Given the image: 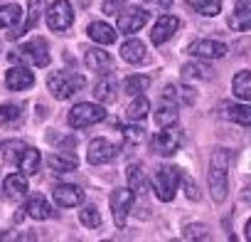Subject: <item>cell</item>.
Listing matches in <instances>:
<instances>
[{
    "label": "cell",
    "instance_id": "cell-1",
    "mask_svg": "<svg viewBox=\"0 0 251 242\" xmlns=\"http://www.w3.org/2000/svg\"><path fill=\"white\" fill-rule=\"evenodd\" d=\"M229 151L217 149L209 161V193L214 203H224L229 193Z\"/></svg>",
    "mask_w": 251,
    "mask_h": 242
},
{
    "label": "cell",
    "instance_id": "cell-2",
    "mask_svg": "<svg viewBox=\"0 0 251 242\" xmlns=\"http://www.w3.org/2000/svg\"><path fill=\"white\" fill-rule=\"evenodd\" d=\"M180 181H182V171L175 168V166H160L158 173L153 176V188H155V195L158 200L163 203H170L180 188Z\"/></svg>",
    "mask_w": 251,
    "mask_h": 242
},
{
    "label": "cell",
    "instance_id": "cell-3",
    "mask_svg": "<svg viewBox=\"0 0 251 242\" xmlns=\"http://www.w3.org/2000/svg\"><path fill=\"white\" fill-rule=\"evenodd\" d=\"M50 50L45 45V40H32L20 45L15 52H10V62H23V64H32V67H47L50 64Z\"/></svg>",
    "mask_w": 251,
    "mask_h": 242
},
{
    "label": "cell",
    "instance_id": "cell-4",
    "mask_svg": "<svg viewBox=\"0 0 251 242\" xmlns=\"http://www.w3.org/2000/svg\"><path fill=\"white\" fill-rule=\"evenodd\" d=\"M103 119H106V109L101 104H91V101L74 104V109L67 116L72 129H86V126H94V124H99V121H103Z\"/></svg>",
    "mask_w": 251,
    "mask_h": 242
},
{
    "label": "cell",
    "instance_id": "cell-5",
    "mask_svg": "<svg viewBox=\"0 0 251 242\" xmlns=\"http://www.w3.org/2000/svg\"><path fill=\"white\" fill-rule=\"evenodd\" d=\"M47 87H50V91H52L57 99H69L72 94H76V91L84 87V77L76 74V72H67V69H62V72L50 74Z\"/></svg>",
    "mask_w": 251,
    "mask_h": 242
},
{
    "label": "cell",
    "instance_id": "cell-6",
    "mask_svg": "<svg viewBox=\"0 0 251 242\" xmlns=\"http://www.w3.org/2000/svg\"><path fill=\"white\" fill-rule=\"evenodd\" d=\"M160 129H163V131H158V134L153 136L151 149H153L158 156H173V153H177L180 146H182V131H180L175 124L160 126Z\"/></svg>",
    "mask_w": 251,
    "mask_h": 242
},
{
    "label": "cell",
    "instance_id": "cell-7",
    "mask_svg": "<svg viewBox=\"0 0 251 242\" xmlns=\"http://www.w3.org/2000/svg\"><path fill=\"white\" fill-rule=\"evenodd\" d=\"M45 18H47L50 30L64 32V30H69L72 23H74V10H72V5H69V0H54V3L47 8Z\"/></svg>",
    "mask_w": 251,
    "mask_h": 242
},
{
    "label": "cell",
    "instance_id": "cell-8",
    "mask_svg": "<svg viewBox=\"0 0 251 242\" xmlns=\"http://www.w3.org/2000/svg\"><path fill=\"white\" fill-rule=\"evenodd\" d=\"M133 198H136V193L131 188H118V190L111 193L108 205H111V212H113V222L118 227H126V220H128V212L133 208Z\"/></svg>",
    "mask_w": 251,
    "mask_h": 242
},
{
    "label": "cell",
    "instance_id": "cell-9",
    "mask_svg": "<svg viewBox=\"0 0 251 242\" xmlns=\"http://www.w3.org/2000/svg\"><path fill=\"white\" fill-rule=\"evenodd\" d=\"M146 23H148V13H146L143 8H138V5L126 8V10L118 15V20H116V25H118V30H121L123 35H136Z\"/></svg>",
    "mask_w": 251,
    "mask_h": 242
},
{
    "label": "cell",
    "instance_id": "cell-10",
    "mask_svg": "<svg viewBox=\"0 0 251 242\" xmlns=\"http://www.w3.org/2000/svg\"><path fill=\"white\" fill-rule=\"evenodd\" d=\"M187 52L197 60H222V57H226L229 47L224 42H217V40H197L190 45Z\"/></svg>",
    "mask_w": 251,
    "mask_h": 242
},
{
    "label": "cell",
    "instance_id": "cell-11",
    "mask_svg": "<svg viewBox=\"0 0 251 242\" xmlns=\"http://www.w3.org/2000/svg\"><path fill=\"white\" fill-rule=\"evenodd\" d=\"M113 158H116V146H113L111 141H106V139H94V141L89 144L86 161H89L91 166H103V163H108V161H113Z\"/></svg>",
    "mask_w": 251,
    "mask_h": 242
},
{
    "label": "cell",
    "instance_id": "cell-12",
    "mask_svg": "<svg viewBox=\"0 0 251 242\" xmlns=\"http://www.w3.org/2000/svg\"><path fill=\"white\" fill-rule=\"evenodd\" d=\"M52 195H54V203H57L59 208H76V205L84 203V190H81L79 185H72V183L57 185Z\"/></svg>",
    "mask_w": 251,
    "mask_h": 242
},
{
    "label": "cell",
    "instance_id": "cell-13",
    "mask_svg": "<svg viewBox=\"0 0 251 242\" xmlns=\"http://www.w3.org/2000/svg\"><path fill=\"white\" fill-rule=\"evenodd\" d=\"M177 28H180V20H177L175 15H160L158 23L153 25V32H151L153 45H163V42H168V40L177 32Z\"/></svg>",
    "mask_w": 251,
    "mask_h": 242
},
{
    "label": "cell",
    "instance_id": "cell-14",
    "mask_svg": "<svg viewBox=\"0 0 251 242\" xmlns=\"http://www.w3.org/2000/svg\"><path fill=\"white\" fill-rule=\"evenodd\" d=\"M32 84H35V74L27 67H10L5 72V87L10 91H23V89H30Z\"/></svg>",
    "mask_w": 251,
    "mask_h": 242
},
{
    "label": "cell",
    "instance_id": "cell-15",
    "mask_svg": "<svg viewBox=\"0 0 251 242\" xmlns=\"http://www.w3.org/2000/svg\"><path fill=\"white\" fill-rule=\"evenodd\" d=\"M195 89L187 87V84H168L163 89V99L173 101L175 106H192L195 104Z\"/></svg>",
    "mask_w": 251,
    "mask_h": 242
},
{
    "label": "cell",
    "instance_id": "cell-16",
    "mask_svg": "<svg viewBox=\"0 0 251 242\" xmlns=\"http://www.w3.org/2000/svg\"><path fill=\"white\" fill-rule=\"evenodd\" d=\"M229 28L236 32H246L251 28V0H236L234 15L229 18Z\"/></svg>",
    "mask_w": 251,
    "mask_h": 242
},
{
    "label": "cell",
    "instance_id": "cell-17",
    "mask_svg": "<svg viewBox=\"0 0 251 242\" xmlns=\"http://www.w3.org/2000/svg\"><path fill=\"white\" fill-rule=\"evenodd\" d=\"M121 57H123V62H128V64H141L146 60V45L141 40H136V37L126 40L121 45Z\"/></svg>",
    "mask_w": 251,
    "mask_h": 242
},
{
    "label": "cell",
    "instance_id": "cell-18",
    "mask_svg": "<svg viewBox=\"0 0 251 242\" xmlns=\"http://www.w3.org/2000/svg\"><path fill=\"white\" fill-rule=\"evenodd\" d=\"M84 64H86L91 72H108L111 64H113V60H111V55H108L106 50H86Z\"/></svg>",
    "mask_w": 251,
    "mask_h": 242
},
{
    "label": "cell",
    "instance_id": "cell-19",
    "mask_svg": "<svg viewBox=\"0 0 251 242\" xmlns=\"http://www.w3.org/2000/svg\"><path fill=\"white\" fill-rule=\"evenodd\" d=\"M47 166L54 171V173H69L79 166L76 156L74 153H67V151H57V153H50L47 158Z\"/></svg>",
    "mask_w": 251,
    "mask_h": 242
},
{
    "label": "cell",
    "instance_id": "cell-20",
    "mask_svg": "<svg viewBox=\"0 0 251 242\" xmlns=\"http://www.w3.org/2000/svg\"><path fill=\"white\" fill-rule=\"evenodd\" d=\"M116 91H118L116 79H113L111 74H106V77L94 87V99H96L99 104H111V101H116Z\"/></svg>",
    "mask_w": 251,
    "mask_h": 242
},
{
    "label": "cell",
    "instance_id": "cell-21",
    "mask_svg": "<svg viewBox=\"0 0 251 242\" xmlns=\"http://www.w3.org/2000/svg\"><path fill=\"white\" fill-rule=\"evenodd\" d=\"M25 212H27L32 220H50V217L54 215V208H52L42 195H35V198H30V200H27Z\"/></svg>",
    "mask_w": 251,
    "mask_h": 242
},
{
    "label": "cell",
    "instance_id": "cell-22",
    "mask_svg": "<svg viewBox=\"0 0 251 242\" xmlns=\"http://www.w3.org/2000/svg\"><path fill=\"white\" fill-rule=\"evenodd\" d=\"M86 32H89V37L94 40V42H99V45H113L116 42V30L108 25V23H91L89 28H86Z\"/></svg>",
    "mask_w": 251,
    "mask_h": 242
},
{
    "label": "cell",
    "instance_id": "cell-23",
    "mask_svg": "<svg viewBox=\"0 0 251 242\" xmlns=\"http://www.w3.org/2000/svg\"><path fill=\"white\" fill-rule=\"evenodd\" d=\"M20 20H23V8L18 3H8V5L0 8V28H3V30L13 32L20 25Z\"/></svg>",
    "mask_w": 251,
    "mask_h": 242
},
{
    "label": "cell",
    "instance_id": "cell-24",
    "mask_svg": "<svg viewBox=\"0 0 251 242\" xmlns=\"http://www.w3.org/2000/svg\"><path fill=\"white\" fill-rule=\"evenodd\" d=\"M40 163H42V158H40V151L37 149H25L23 153H20V158H18V168H20V173H25V176H35L37 171H40Z\"/></svg>",
    "mask_w": 251,
    "mask_h": 242
},
{
    "label": "cell",
    "instance_id": "cell-25",
    "mask_svg": "<svg viewBox=\"0 0 251 242\" xmlns=\"http://www.w3.org/2000/svg\"><path fill=\"white\" fill-rule=\"evenodd\" d=\"M153 119H155V124H158V126H170V124H177V106H175L173 101L163 99V101L158 104V109H155Z\"/></svg>",
    "mask_w": 251,
    "mask_h": 242
},
{
    "label": "cell",
    "instance_id": "cell-26",
    "mask_svg": "<svg viewBox=\"0 0 251 242\" xmlns=\"http://www.w3.org/2000/svg\"><path fill=\"white\" fill-rule=\"evenodd\" d=\"M5 193H8V198H25L27 195V176L25 173H10L5 178Z\"/></svg>",
    "mask_w": 251,
    "mask_h": 242
},
{
    "label": "cell",
    "instance_id": "cell-27",
    "mask_svg": "<svg viewBox=\"0 0 251 242\" xmlns=\"http://www.w3.org/2000/svg\"><path fill=\"white\" fill-rule=\"evenodd\" d=\"M148 114H151V101L143 94L133 96V101L128 104V109H126V119L128 121H143Z\"/></svg>",
    "mask_w": 251,
    "mask_h": 242
},
{
    "label": "cell",
    "instance_id": "cell-28",
    "mask_svg": "<svg viewBox=\"0 0 251 242\" xmlns=\"http://www.w3.org/2000/svg\"><path fill=\"white\" fill-rule=\"evenodd\" d=\"M231 89H234V94H236L241 101H251V72H249V69H241V72L234 77Z\"/></svg>",
    "mask_w": 251,
    "mask_h": 242
},
{
    "label": "cell",
    "instance_id": "cell-29",
    "mask_svg": "<svg viewBox=\"0 0 251 242\" xmlns=\"http://www.w3.org/2000/svg\"><path fill=\"white\" fill-rule=\"evenodd\" d=\"M23 121V104H0V124L3 126H13Z\"/></svg>",
    "mask_w": 251,
    "mask_h": 242
},
{
    "label": "cell",
    "instance_id": "cell-30",
    "mask_svg": "<svg viewBox=\"0 0 251 242\" xmlns=\"http://www.w3.org/2000/svg\"><path fill=\"white\" fill-rule=\"evenodd\" d=\"M187 5H190L195 13H200V15L214 18V15H219V10H222V0H187Z\"/></svg>",
    "mask_w": 251,
    "mask_h": 242
},
{
    "label": "cell",
    "instance_id": "cell-31",
    "mask_svg": "<svg viewBox=\"0 0 251 242\" xmlns=\"http://www.w3.org/2000/svg\"><path fill=\"white\" fill-rule=\"evenodd\" d=\"M148 87H151V77H146V74H133V77H128V79L123 82V89H126V94H131V96H138V94H143Z\"/></svg>",
    "mask_w": 251,
    "mask_h": 242
},
{
    "label": "cell",
    "instance_id": "cell-32",
    "mask_svg": "<svg viewBox=\"0 0 251 242\" xmlns=\"http://www.w3.org/2000/svg\"><path fill=\"white\" fill-rule=\"evenodd\" d=\"M224 111H226V119L236 121V124H241V126L251 124V106H246V104H231Z\"/></svg>",
    "mask_w": 251,
    "mask_h": 242
},
{
    "label": "cell",
    "instance_id": "cell-33",
    "mask_svg": "<svg viewBox=\"0 0 251 242\" xmlns=\"http://www.w3.org/2000/svg\"><path fill=\"white\" fill-rule=\"evenodd\" d=\"M128 185L133 193H143L148 188V181H146V173H143V166H128Z\"/></svg>",
    "mask_w": 251,
    "mask_h": 242
},
{
    "label": "cell",
    "instance_id": "cell-34",
    "mask_svg": "<svg viewBox=\"0 0 251 242\" xmlns=\"http://www.w3.org/2000/svg\"><path fill=\"white\" fill-rule=\"evenodd\" d=\"M182 77L185 79H209L212 77V69L202 62H187L182 67Z\"/></svg>",
    "mask_w": 251,
    "mask_h": 242
},
{
    "label": "cell",
    "instance_id": "cell-35",
    "mask_svg": "<svg viewBox=\"0 0 251 242\" xmlns=\"http://www.w3.org/2000/svg\"><path fill=\"white\" fill-rule=\"evenodd\" d=\"M27 146L23 144V141H5V144H0V151L5 153V161L8 163H18V158H20V153L25 151Z\"/></svg>",
    "mask_w": 251,
    "mask_h": 242
},
{
    "label": "cell",
    "instance_id": "cell-36",
    "mask_svg": "<svg viewBox=\"0 0 251 242\" xmlns=\"http://www.w3.org/2000/svg\"><path fill=\"white\" fill-rule=\"evenodd\" d=\"M79 220H81V225H86V227H99V225H101V215H99L96 205H86V208H81Z\"/></svg>",
    "mask_w": 251,
    "mask_h": 242
},
{
    "label": "cell",
    "instance_id": "cell-37",
    "mask_svg": "<svg viewBox=\"0 0 251 242\" xmlns=\"http://www.w3.org/2000/svg\"><path fill=\"white\" fill-rule=\"evenodd\" d=\"M42 5H45V0H30V15H27V23H25L23 32H27V30H32L37 25V20L42 15Z\"/></svg>",
    "mask_w": 251,
    "mask_h": 242
},
{
    "label": "cell",
    "instance_id": "cell-38",
    "mask_svg": "<svg viewBox=\"0 0 251 242\" xmlns=\"http://www.w3.org/2000/svg\"><path fill=\"white\" fill-rule=\"evenodd\" d=\"M209 227L207 225H185L182 227V237H187V240H207L209 235Z\"/></svg>",
    "mask_w": 251,
    "mask_h": 242
},
{
    "label": "cell",
    "instance_id": "cell-39",
    "mask_svg": "<svg viewBox=\"0 0 251 242\" xmlns=\"http://www.w3.org/2000/svg\"><path fill=\"white\" fill-rule=\"evenodd\" d=\"M123 134H126V139H128V141L138 144V141L143 139V134H146V131H143V126H141V124H136V126L131 124V126H123Z\"/></svg>",
    "mask_w": 251,
    "mask_h": 242
},
{
    "label": "cell",
    "instance_id": "cell-40",
    "mask_svg": "<svg viewBox=\"0 0 251 242\" xmlns=\"http://www.w3.org/2000/svg\"><path fill=\"white\" fill-rule=\"evenodd\" d=\"M185 190H187V198L190 200H200V190H197V185L190 178H185Z\"/></svg>",
    "mask_w": 251,
    "mask_h": 242
},
{
    "label": "cell",
    "instance_id": "cell-41",
    "mask_svg": "<svg viewBox=\"0 0 251 242\" xmlns=\"http://www.w3.org/2000/svg\"><path fill=\"white\" fill-rule=\"evenodd\" d=\"M151 8H158V10H168L173 5V0H146Z\"/></svg>",
    "mask_w": 251,
    "mask_h": 242
},
{
    "label": "cell",
    "instance_id": "cell-42",
    "mask_svg": "<svg viewBox=\"0 0 251 242\" xmlns=\"http://www.w3.org/2000/svg\"><path fill=\"white\" fill-rule=\"evenodd\" d=\"M121 3H126V0H103V10H106V13H111V10H116Z\"/></svg>",
    "mask_w": 251,
    "mask_h": 242
},
{
    "label": "cell",
    "instance_id": "cell-43",
    "mask_svg": "<svg viewBox=\"0 0 251 242\" xmlns=\"http://www.w3.org/2000/svg\"><path fill=\"white\" fill-rule=\"evenodd\" d=\"M0 237H3V235H0Z\"/></svg>",
    "mask_w": 251,
    "mask_h": 242
}]
</instances>
